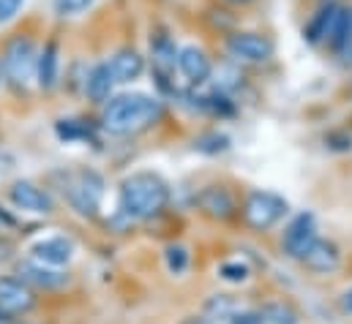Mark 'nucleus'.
Wrapping results in <instances>:
<instances>
[{"instance_id":"5","label":"nucleus","mask_w":352,"mask_h":324,"mask_svg":"<svg viewBox=\"0 0 352 324\" xmlns=\"http://www.w3.org/2000/svg\"><path fill=\"white\" fill-rule=\"evenodd\" d=\"M287 210H289V205L278 194H273V191H252L246 205H243V218H246V224L252 229L263 232V229L276 227L287 216Z\"/></svg>"},{"instance_id":"21","label":"nucleus","mask_w":352,"mask_h":324,"mask_svg":"<svg viewBox=\"0 0 352 324\" xmlns=\"http://www.w3.org/2000/svg\"><path fill=\"white\" fill-rule=\"evenodd\" d=\"M230 148V139L224 134H205L197 139V150L199 153H224Z\"/></svg>"},{"instance_id":"22","label":"nucleus","mask_w":352,"mask_h":324,"mask_svg":"<svg viewBox=\"0 0 352 324\" xmlns=\"http://www.w3.org/2000/svg\"><path fill=\"white\" fill-rule=\"evenodd\" d=\"M93 0H55V11L60 16H77V14H85Z\"/></svg>"},{"instance_id":"3","label":"nucleus","mask_w":352,"mask_h":324,"mask_svg":"<svg viewBox=\"0 0 352 324\" xmlns=\"http://www.w3.org/2000/svg\"><path fill=\"white\" fill-rule=\"evenodd\" d=\"M36 58H38V52H36L33 38L25 36V33H16L0 55L3 80L8 82L14 90H25L28 82L36 77Z\"/></svg>"},{"instance_id":"16","label":"nucleus","mask_w":352,"mask_h":324,"mask_svg":"<svg viewBox=\"0 0 352 324\" xmlns=\"http://www.w3.org/2000/svg\"><path fill=\"white\" fill-rule=\"evenodd\" d=\"M197 205H199L210 218H219V221H224V218H230V216L235 213V202H232L230 191L221 188V185L205 188V191L197 196Z\"/></svg>"},{"instance_id":"31","label":"nucleus","mask_w":352,"mask_h":324,"mask_svg":"<svg viewBox=\"0 0 352 324\" xmlns=\"http://www.w3.org/2000/svg\"><path fill=\"white\" fill-rule=\"evenodd\" d=\"M0 82H3V66H0Z\"/></svg>"},{"instance_id":"2","label":"nucleus","mask_w":352,"mask_h":324,"mask_svg":"<svg viewBox=\"0 0 352 324\" xmlns=\"http://www.w3.org/2000/svg\"><path fill=\"white\" fill-rule=\"evenodd\" d=\"M170 199V188L167 183L153 174V172H134L120 183V194H118V205L120 213L131 221H145L153 218L164 210Z\"/></svg>"},{"instance_id":"18","label":"nucleus","mask_w":352,"mask_h":324,"mask_svg":"<svg viewBox=\"0 0 352 324\" xmlns=\"http://www.w3.org/2000/svg\"><path fill=\"white\" fill-rule=\"evenodd\" d=\"M336 11H339V5H336V3H325V5H320V8L314 11L311 22L303 27V38H306L309 44L328 41L331 27H333V19H336Z\"/></svg>"},{"instance_id":"20","label":"nucleus","mask_w":352,"mask_h":324,"mask_svg":"<svg viewBox=\"0 0 352 324\" xmlns=\"http://www.w3.org/2000/svg\"><path fill=\"white\" fill-rule=\"evenodd\" d=\"M263 319L265 324H298V311L292 308V305H287V303H267L263 311Z\"/></svg>"},{"instance_id":"30","label":"nucleus","mask_w":352,"mask_h":324,"mask_svg":"<svg viewBox=\"0 0 352 324\" xmlns=\"http://www.w3.org/2000/svg\"><path fill=\"white\" fill-rule=\"evenodd\" d=\"M230 3H252V0H230Z\"/></svg>"},{"instance_id":"19","label":"nucleus","mask_w":352,"mask_h":324,"mask_svg":"<svg viewBox=\"0 0 352 324\" xmlns=\"http://www.w3.org/2000/svg\"><path fill=\"white\" fill-rule=\"evenodd\" d=\"M55 134L63 142H77V139H90L93 137V128H90L85 120H58L55 123Z\"/></svg>"},{"instance_id":"32","label":"nucleus","mask_w":352,"mask_h":324,"mask_svg":"<svg viewBox=\"0 0 352 324\" xmlns=\"http://www.w3.org/2000/svg\"><path fill=\"white\" fill-rule=\"evenodd\" d=\"M3 316H6V314H3V311H0V322H3Z\"/></svg>"},{"instance_id":"15","label":"nucleus","mask_w":352,"mask_h":324,"mask_svg":"<svg viewBox=\"0 0 352 324\" xmlns=\"http://www.w3.org/2000/svg\"><path fill=\"white\" fill-rule=\"evenodd\" d=\"M107 63H109L112 77H115L118 84H126V82L140 80V77H142V71H145V60H142V55H140L137 49H131V47L118 49Z\"/></svg>"},{"instance_id":"9","label":"nucleus","mask_w":352,"mask_h":324,"mask_svg":"<svg viewBox=\"0 0 352 324\" xmlns=\"http://www.w3.org/2000/svg\"><path fill=\"white\" fill-rule=\"evenodd\" d=\"M227 49L249 63H265L273 58V41L260 33H232L227 38Z\"/></svg>"},{"instance_id":"13","label":"nucleus","mask_w":352,"mask_h":324,"mask_svg":"<svg viewBox=\"0 0 352 324\" xmlns=\"http://www.w3.org/2000/svg\"><path fill=\"white\" fill-rule=\"evenodd\" d=\"M300 262H303L309 270H314V273H333V270L339 267V262H342V253H339V245L336 243L317 238V240L311 243V248L300 256Z\"/></svg>"},{"instance_id":"11","label":"nucleus","mask_w":352,"mask_h":324,"mask_svg":"<svg viewBox=\"0 0 352 324\" xmlns=\"http://www.w3.org/2000/svg\"><path fill=\"white\" fill-rule=\"evenodd\" d=\"M16 275H19L28 286H36V289H58V286L66 284V275H63V273H58V270L41 264V262H36V259H33V262H19V264H16Z\"/></svg>"},{"instance_id":"24","label":"nucleus","mask_w":352,"mask_h":324,"mask_svg":"<svg viewBox=\"0 0 352 324\" xmlns=\"http://www.w3.org/2000/svg\"><path fill=\"white\" fill-rule=\"evenodd\" d=\"M221 278L224 281H232V284H241V281H246L249 278V267L246 264H241V262H227V264H221Z\"/></svg>"},{"instance_id":"1","label":"nucleus","mask_w":352,"mask_h":324,"mask_svg":"<svg viewBox=\"0 0 352 324\" xmlns=\"http://www.w3.org/2000/svg\"><path fill=\"white\" fill-rule=\"evenodd\" d=\"M159 117H162V101H156L153 95H145V93H123L104 104L101 126L109 134L126 137V134L151 128Z\"/></svg>"},{"instance_id":"4","label":"nucleus","mask_w":352,"mask_h":324,"mask_svg":"<svg viewBox=\"0 0 352 324\" xmlns=\"http://www.w3.org/2000/svg\"><path fill=\"white\" fill-rule=\"evenodd\" d=\"M66 196H69V205L80 213V216H88L93 218L101 207V199H104V177L93 169H80L74 174L66 177Z\"/></svg>"},{"instance_id":"10","label":"nucleus","mask_w":352,"mask_h":324,"mask_svg":"<svg viewBox=\"0 0 352 324\" xmlns=\"http://www.w3.org/2000/svg\"><path fill=\"white\" fill-rule=\"evenodd\" d=\"M30 253L36 262H41L47 267H63L74 256V243L69 238H47V240H38L33 245Z\"/></svg>"},{"instance_id":"28","label":"nucleus","mask_w":352,"mask_h":324,"mask_svg":"<svg viewBox=\"0 0 352 324\" xmlns=\"http://www.w3.org/2000/svg\"><path fill=\"white\" fill-rule=\"evenodd\" d=\"M342 311H344V314H352V289H347V292L342 294Z\"/></svg>"},{"instance_id":"6","label":"nucleus","mask_w":352,"mask_h":324,"mask_svg":"<svg viewBox=\"0 0 352 324\" xmlns=\"http://www.w3.org/2000/svg\"><path fill=\"white\" fill-rule=\"evenodd\" d=\"M8 199H11L14 207H19V210H25V213H36V216H50V213L55 210V199H52L44 188H38L36 183H30V180H16V183H11Z\"/></svg>"},{"instance_id":"29","label":"nucleus","mask_w":352,"mask_h":324,"mask_svg":"<svg viewBox=\"0 0 352 324\" xmlns=\"http://www.w3.org/2000/svg\"><path fill=\"white\" fill-rule=\"evenodd\" d=\"M183 324H213L210 319H202V316H191V319H186Z\"/></svg>"},{"instance_id":"25","label":"nucleus","mask_w":352,"mask_h":324,"mask_svg":"<svg viewBox=\"0 0 352 324\" xmlns=\"http://www.w3.org/2000/svg\"><path fill=\"white\" fill-rule=\"evenodd\" d=\"M22 3L25 0H0V25L8 22V19H14L19 14V8H22Z\"/></svg>"},{"instance_id":"12","label":"nucleus","mask_w":352,"mask_h":324,"mask_svg":"<svg viewBox=\"0 0 352 324\" xmlns=\"http://www.w3.org/2000/svg\"><path fill=\"white\" fill-rule=\"evenodd\" d=\"M58 74H60V47L55 38H50L36 58V82L41 90H52L58 84Z\"/></svg>"},{"instance_id":"23","label":"nucleus","mask_w":352,"mask_h":324,"mask_svg":"<svg viewBox=\"0 0 352 324\" xmlns=\"http://www.w3.org/2000/svg\"><path fill=\"white\" fill-rule=\"evenodd\" d=\"M186 264H188V253H186V248H183V245H170V248H167V267L177 275V273L186 270Z\"/></svg>"},{"instance_id":"14","label":"nucleus","mask_w":352,"mask_h":324,"mask_svg":"<svg viewBox=\"0 0 352 324\" xmlns=\"http://www.w3.org/2000/svg\"><path fill=\"white\" fill-rule=\"evenodd\" d=\"M177 66L183 71V77L191 82V84H202V82L210 80V58L199 49V47H183L177 52Z\"/></svg>"},{"instance_id":"8","label":"nucleus","mask_w":352,"mask_h":324,"mask_svg":"<svg viewBox=\"0 0 352 324\" xmlns=\"http://www.w3.org/2000/svg\"><path fill=\"white\" fill-rule=\"evenodd\" d=\"M314 240H317V218L311 213H300L292 218V224L284 232V253L292 259H300Z\"/></svg>"},{"instance_id":"7","label":"nucleus","mask_w":352,"mask_h":324,"mask_svg":"<svg viewBox=\"0 0 352 324\" xmlns=\"http://www.w3.org/2000/svg\"><path fill=\"white\" fill-rule=\"evenodd\" d=\"M33 305H36V294L22 278H8V275L0 278V311L6 316L28 314Z\"/></svg>"},{"instance_id":"17","label":"nucleus","mask_w":352,"mask_h":324,"mask_svg":"<svg viewBox=\"0 0 352 324\" xmlns=\"http://www.w3.org/2000/svg\"><path fill=\"white\" fill-rule=\"evenodd\" d=\"M118 82L112 77V69L109 63H96L90 69V74L85 77V95H88L93 104H104L112 98V87Z\"/></svg>"},{"instance_id":"27","label":"nucleus","mask_w":352,"mask_h":324,"mask_svg":"<svg viewBox=\"0 0 352 324\" xmlns=\"http://www.w3.org/2000/svg\"><path fill=\"white\" fill-rule=\"evenodd\" d=\"M14 251H16V248H14V243H11L8 238H0V264L8 262V259L14 256Z\"/></svg>"},{"instance_id":"26","label":"nucleus","mask_w":352,"mask_h":324,"mask_svg":"<svg viewBox=\"0 0 352 324\" xmlns=\"http://www.w3.org/2000/svg\"><path fill=\"white\" fill-rule=\"evenodd\" d=\"M227 324H265L263 314H232V316H227Z\"/></svg>"}]
</instances>
